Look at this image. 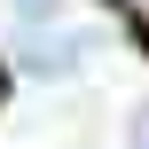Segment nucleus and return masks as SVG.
I'll return each instance as SVG.
<instances>
[{
  "label": "nucleus",
  "mask_w": 149,
  "mask_h": 149,
  "mask_svg": "<svg viewBox=\"0 0 149 149\" xmlns=\"http://www.w3.org/2000/svg\"><path fill=\"white\" fill-rule=\"evenodd\" d=\"M24 63L47 71V79H71V71L86 63V47H79V39H55V31H31V39H24Z\"/></svg>",
  "instance_id": "f257e3e1"
},
{
  "label": "nucleus",
  "mask_w": 149,
  "mask_h": 149,
  "mask_svg": "<svg viewBox=\"0 0 149 149\" xmlns=\"http://www.w3.org/2000/svg\"><path fill=\"white\" fill-rule=\"evenodd\" d=\"M126 149H149V110H134V118H126Z\"/></svg>",
  "instance_id": "f03ea898"
},
{
  "label": "nucleus",
  "mask_w": 149,
  "mask_h": 149,
  "mask_svg": "<svg viewBox=\"0 0 149 149\" xmlns=\"http://www.w3.org/2000/svg\"><path fill=\"white\" fill-rule=\"evenodd\" d=\"M24 16H31V31H39V24L55 16V0H24Z\"/></svg>",
  "instance_id": "7ed1b4c3"
},
{
  "label": "nucleus",
  "mask_w": 149,
  "mask_h": 149,
  "mask_svg": "<svg viewBox=\"0 0 149 149\" xmlns=\"http://www.w3.org/2000/svg\"><path fill=\"white\" fill-rule=\"evenodd\" d=\"M126 8H149V0H126Z\"/></svg>",
  "instance_id": "20e7f679"
}]
</instances>
